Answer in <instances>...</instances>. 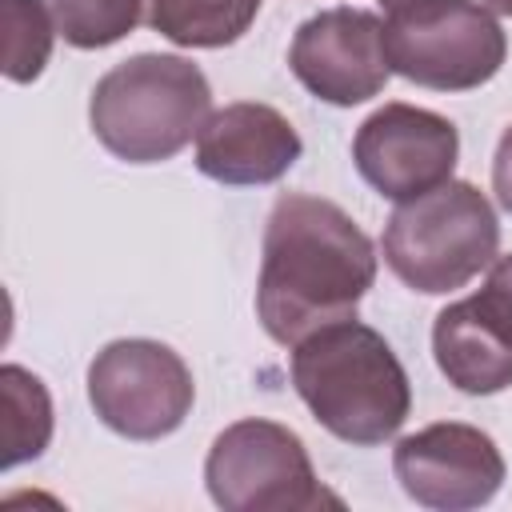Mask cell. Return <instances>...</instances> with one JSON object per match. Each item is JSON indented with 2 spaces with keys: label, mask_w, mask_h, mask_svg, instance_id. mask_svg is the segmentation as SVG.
Segmentation results:
<instances>
[{
  "label": "cell",
  "mask_w": 512,
  "mask_h": 512,
  "mask_svg": "<svg viewBox=\"0 0 512 512\" xmlns=\"http://www.w3.org/2000/svg\"><path fill=\"white\" fill-rule=\"evenodd\" d=\"M372 284L376 248L340 204L312 192L276 196L256 280V316L276 344L292 348L308 332L356 316Z\"/></svg>",
  "instance_id": "1"
},
{
  "label": "cell",
  "mask_w": 512,
  "mask_h": 512,
  "mask_svg": "<svg viewBox=\"0 0 512 512\" xmlns=\"http://www.w3.org/2000/svg\"><path fill=\"white\" fill-rule=\"evenodd\" d=\"M288 372L312 420L356 448L392 440L412 412V384L400 356L356 316L324 324L292 344Z\"/></svg>",
  "instance_id": "2"
},
{
  "label": "cell",
  "mask_w": 512,
  "mask_h": 512,
  "mask_svg": "<svg viewBox=\"0 0 512 512\" xmlns=\"http://www.w3.org/2000/svg\"><path fill=\"white\" fill-rule=\"evenodd\" d=\"M212 116L200 64L176 52H140L108 68L88 100L92 136L128 164L172 160Z\"/></svg>",
  "instance_id": "3"
},
{
  "label": "cell",
  "mask_w": 512,
  "mask_h": 512,
  "mask_svg": "<svg viewBox=\"0 0 512 512\" xmlns=\"http://www.w3.org/2000/svg\"><path fill=\"white\" fill-rule=\"evenodd\" d=\"M500 248L492 200L468 180H444L432 192L396 204L384 224V264L400 284L444 296L476 280Z\"/></svg>",
  "instance_id": "4"
},
{
  "label": "cell",
  "mask_w": 512,
  "mask_h": 512,
  "mask_svg": "<svg viewBox=\"0 0 512 512\" xmlns=\"http://www.w3.org/2000/svg\"><path fill=\"white\" fill-rule=\"evenodd\" d=\"M388 68L432 92H472L508 60L500 20L476 0H408L384 20Z\"/></svg>",
  "instance_id": "5"
},
{
  "label": "cell",
  "mask_w": 512,
  "mask_h": 512,
  "mask_svg": "<svg viewBox=\"0 0 512 512\" xmlns=\"http://www.w3.org/2000/svg\"><path fill=\"white\" fill-rule=\"evenodd\" d=\"M204 484L224 512H308L336 504L316 480L304 440L264 416L236 420L212 440Z\"/></svg>",
  "instance_id": "6"
},
{
  "label": "cell",
  "mask_w": 512,
  "mask_h": 512,
  "mask_svg": "<svg viewBox=\"0 0 512 512\" xmlns=\"http://www.w3.org/2000/svg\"><path fill=\"white\" fill-rule=\"evenodd\" d=\"M192 400V368L160 340H112L88 364V404L100 424L124 440L172 436L188 420Z\"/></svg>",
  "instance_id": "7"
},
{
  "label": "cell",
  "mask_w": 512,
  "mask_h": 512,
  "mask_svg": "<svg viewBox=\"0 0 512 512\" xmlns=\"http://www.w3.org/2000/svg\"><path fill=\"white\" fill-rule=\"evenodd\" d=\"M352 160L384 200L404 204L452 180L460 160V132L432 108L392 100L356 128Z\"/></svg>",
  "instance_id": "8"
},
{
  "label": "cell",
  "mask_w": 512,
  "mask_h": 512,
  "mask_svg": "<svg viewBox=\"0 0 512 512\" xmlns=\"http://www.w3.org/2000/svg\"><path fill=\"white\" fill-rule=\"evenodd\" d=\"M392 472L416 504L436 512L480 508L500 492L508 476L496 440L484 428L460 420H440L396 440Z\"/></svg>",
  "instance_id": "9"
},
{
  "label": "cell",
  "mask_w": 512,
  "mask_h": 512,
  "mask_svg": "<svg viewBox=\"0 0 512 512\" xmlns=\"http://www.w3.org/2000/svg\"><path fill=\"white\" fill-rule=\"evenodd\" d=\"M288 68L324 104H364L380 96L392 76L384 52V20L364 8H324L292 32Z\"/></svg>",
  "instance_id": "10"
},
{
  "label": "cell",
  "mask_w": 512,
  "mask_h": 512,
  "mask_svg": "<svg viewBox=\"0 0 512 512\" xmlns=\"http://www.w3.org/2000/svg\"><path fill=\"white\" fill-rule=\"evenodd\" d=\"M304 152L292 120L260 100H236L216 108L196 136V168L232 188L280 180Z\"/></svg>",
  "instance_id": "11"
},
{
  "label": "cell",
  "mask_w": 512,
  "mask_h": 512,
  "mask_svg": "<svg viewBox=\"0 0 512 512\" xmlns=\"http://www.w3.org/2000/svg\"><path fill=\"white\" fill-rule=\"evenodd\" d=\"M432 356L444 380L464 396H496L512 388V344L492 328L472 296L436 312Z\"/></svg>",
  "instance_id": "12"
},
{
  "label": "cell",
  "mask_w": 512,
  "mask_h": 512,
  "mask_svg": "<svg viewBox=\"0 0 512 512\" xmlns=\"http://www.w3.org/2000/svg\"><path fill=\"white\" fill-rule=\"evenodd\" d=\"M260 12V0H144V24L180 48H228Z\"/></svg>",
  "instance_id": "13"
},
{
  "label": "cell",
  "mask_w": 512,
  "mask_h": 512,
  "mask_svg": "<svg viewBox=\"0 0 512 512\" xmlns=\"http://www.w3.org/2000/svg\"><path fill=\"white\" fill-rule=\"evenodd\" d=\"M0 400H4V456L0 468H16L36 460L52 440V396L44 380L20 364L0 368Z\"/></svg>",
  "instance_id": "14"
},
{
  "label": "cell",
  "mask_w": 512,
  "mask_h": 512,
  "mask_svg": "<svg viewBox=\"0 0 512 512\" xmlns=\"http://www.w3.org/2000/svg\"><path fill=\"white\" fill-rule=\"evenodd\" d=\"M4 20V76L12 84H32L48 56L56 32V12L48 0H0Z\"/></svg>",
  "instance_id": "15"
},
{
  "label": "cell",
  "mask_w": 512,
  "mask_h": 512,
  "mask_svg": "<svg viewBox=\"0 0 512 512\" xmlns=\"http://www.w3.org/2000/svg\"><path fill=\"white\" fill-rule=\"evenodd\" d=\"M64 44L96 52L124 40L144 20V0H52Z\"/></svg>",
  "instance_id": "16"
},
{
  "label": "cell",
  "mask_w": 512,
  "mask_h": 512,
  "mask_svg": "<svg viewBox=\"0 0 512 512\" xmlns=\"http://www.w3.org/2000/svg\"><path fill=\"white\" fill-rule=\"evenodd\" d=\"M472 300L492 320V328L512 344V252L488 264V280Z\"/></svg>",
  "instance_id": "17"
},
{
  "label": "cell",
  "mask_w": 512,
  "mask_h": 512,
  "mask_svg": "<svg viewBox=\"0 0 512 512\" xmlns=\"http://www.w3.org/2000/svg\"><path fill=\"white\" fill-rule=\"evenodd\" d=\"M492 192H496V204L512 212V124L504 128L496 156H492Z\"/></svg>",
  "instance_id": "18"
},
{
  "label": "cell",
  "mask_w": 512,
  "mask_h": 512,
  "mask_svg": "<svg viewBox=\"0 0 512 512\" xmlns=\"http://www.w3.org/2000/svg\"><path fill=\"white\" fill-rule=\"evenodd\" d=\"M488 12H500V16H512V0H480Z\"/></svg>",
  "instance_id": "19"
},
{
  "label": "cell",
  "mask_w": 512,
  "mask_h": 512,
  "mask_svg": "<svg viewBox=\"0 0 512 512\" xmlns=\"http://www.w3.org/2000/svg\"><path fill=\"white\" fill-rule=\"evenodd\" d=\"M400 4H408V0H380V8H384V12H396Z\"/></svg>",
  "instance_id": "20"
}]
</instances>
